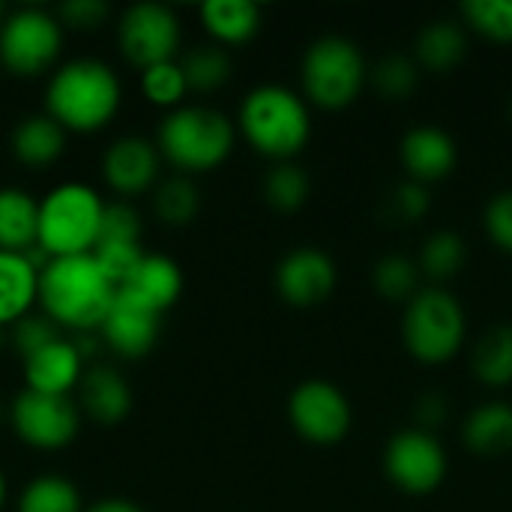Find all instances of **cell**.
I'll return each instance as SVG.
<instances>
[{"mask_svg":"<svg viewBox=\"0 0 512 512\" xmlns=\"http://www.w3.org/2000/svg\"><path fill=\"white\" fill-rule=\"evenodd\" d=\"M117 288L99 270L93 255L51 258L39 273V309L60 330L93 333L102 327Z\"/></svg>","mask_w":512,"mask_h":512,"instance_id":"6da1fadb","label":"cell"},{"mask_svg":"<svg viewBox=\"0 0 512 512\" xmlns=\"http://www.w3.org/2000/svg\"><path fill=\"white\" fill-rule=\"evenodd\" d=\"M123 99L117 72L96 57L57 66L45 87V114L66 132H96L111 123Z\"/></svg>","mask_w":512,"mask_h":512,"instance_id":"7a4b0ae2","label":"cell"},{"mask_svg":"<svg viewBox=\"0 0 512 512\" xmlns=\"http://www.w3.org/2000/svg\"><path fill=\"white\" fill-rule=\"evenodd\" d=\"M105 201L87 183H60L39 201L36 246L48 258L90 255L99 243Z\"/></svg>","mask_w":512,"mask_h":512,"instance_id":"3957f363","label":"cell"},{"mask_svg":"<svg viewBox=\"0 0 512 512\" xmlns=\"http://www.w3.org/2000/svg\"><path fill=\"white\" fill-rule=\"evenodd\" d=\"M156 144L180 171H210L228 159L234 147V126L216 108L180 105L162 120Z\"/></svg>","mask_w":512,"mask_h":512,"instance_id":"277c9868","label":"cell"},{"mask_svg":"<svg viewBox=\"0 0 512 512\" xmlns=\"http://www.w3.org/2000/svg\"><path fill=\"white\" fill-rule=\"evenodd\" d=\"M240 129L258 153L288 159L303 150L309 138V111L294 90L264 84L243 99Z\"/></svg>","mask_w":512,"mask_h":512,"instance_id":"5b68a950","label":"cell"},{"mask_svg":"<svg viewBox=\"0 0 512 512\" xmlns=\"http://www.w3.org/2000/svg\"><path fill=\"white\" fill-rule=\"evenodd\" d=\"M63 45V24L42 6L6 12L0 24V66L12 75L33 78L51 69Z\"/></svg>","mask_w":512,"mask_h":512,"instance_id":"8992f818","label":"cell"},{"mask_svg":"<svg viewBox=\"0 0 512 512\" xmlns=\"http://www.w3.org/2000/svg\"><path fill=\"white\" fill-rule=\"evenodd\" d=\"M465 339V312L441 288L417 291L405 312V345L423 363H447Z\"/></svg>","mask_w":512,"mask_h":512,"instance_id":"52a82bcc","label":"cell"},{"mask_svg":"<svg viewBox=\"0 0 512 512\" xmlns=\"http://www.w3.org/2000/svg\"><path fill=\"white\" fill-rule=\"evenodd\" d=\"M366 78L360 48L345 36H324L312 42L303 57V87L312 102L324 108H342L354 102Z\"/></svg>","mask_w":512,"mask_h":512,"instance_id":"ba28073f","label":"cell"},{"mask_svg":"<svg viewBox=\"0 0 512 512\" xmlns=\"http://www.w3.org/2000/svg\"><path fill=\"white\" fill-rule=\"evenodd\" d=\"M117 39L123 57L138 66H156L174 60L180 48V21L165 3H132L117 24Z\"/></svg>","mask_w":512,"mask_h":512,"instance_id":"9c48e42d","label":"cell"},{"mask_svg":"<svg viewBox=\"0 0 512 512\" xmlns=\"http://www.w3.org/2000/svg\"><path fill=\"white\" fill-rule=\"evenodd\" d=\"M15 435L36 450H63L78 435V408L69 396L24 390L9 405Z\"/></svg>","mask_w":512,"mask_h":512,"instance_id":"30bf717a","label":"cell"},{"mask_svg":"<svg viewBox=\"0 0 512 512\" xmlns=\"http://www.w3.org/2000/svg\"><path fill=\"white\" fill-rule=\"evenodd\" d=\"M288 417L294 429L315 444H336L351 429V405L330 381H306L291 393Z\"/></svg>","mask_w":512,"mask_h":512,"instance_id":"8fae6325","label":"cell"},{"mask_svg":"<svg viewBox=\"0 0 512 512\" xmlns=\"http://www.w3.org/2000/svg\"><path fill=\"white\" fill-rule=\"evenodd\" d=\"M384 468H387V477L399 489L423 495L441 486L447 474V456H444V447L429 432L408 429V432H399L387 444Z\"/></svg>","mask_w":512,"mask_h":512,"instance_id":"7c38bea8","label":"cell"},{"mask_svg":"<svg viewBox=\"0 0 512 512\" xmlns=\"http://www.w3.org/2000/svg\"><path fill=\"white\" fill-rule=\"evenodd\" d=\"M159 327H162V315L153 312L150 306L138 303L135 297H129L126 291H117L99 333H102V342L126 357V360H138L144 354H150V348L156 345L159 339Z\"/></svg>","mask_w":512,"mask_h":512,"instance_id":"4fadbf2b","label":"cell"},{"mask_svg":"<svg viewBox=\"0 0 512 512\" xmlns=\"http://www.w3.org/2000/svg\"><path fill=\"white\" fill-rule=\"evenodd\" d=\"M159 147L141 135H123L108 144L102 156V177L117 195H141L156 183Z\"/></svg>","mask_w":512,"mask_h":512,"instance_id":"5bb4252c","label":"cell"},{"mask_svg":"<svg viewBox=\"0 0 512 512\" xmlns=\"http://www.w3.org/2000/svg\"><path fill=\"white\" fill-rule=\"evenodd\" d=\"M279 294L294 306L321 303L336 285V267L321 249H294L276 270Z\"/></svg>","mask_w":512,"mask_h":512,"instance_id":"9a60e30c","label":"cell"},{"mask_svg":"<svg viewBox=\"0 0 512 512\" xmlns=\"http://www.w3.org/2000/svg\"><path fill=\"white\" fill-rule=\"evenodd\" d=\"M24 363V381L27 390L48 393V396H69L72 387L81 384L84 375V357L75 345V339H54L33 357L21 360Z\"/></svg>","mask_w":512,"mask_h":512,"instance_id":"2e32d148","label":"cell"},{"mask_svg":"<svg viewBox=\"0 0 512 512\" xmlns=\"http://www.w3.org/2000/svg\"><path fill=\"white\" fill-rule=\"evenodd\" d=\"M78 396H81L84 414L102 426H114V423L126 420V414L132 411V390H129L126 378L111 366L87 369L81 375Z\"/></svg>","mask_w":512,"mask_h":512,"instance_id":"e0dca14e","label":"cell"},{"mask_svg":"<svg viewBox=\"0 0 512 512\" xmlns=\"http://www.w3.org/2000/svg\"><path fill=\"white\" fill-rule=\"evenodd\" d=\"M120 291H126L129 297H135L138 303H144L162 315L165 309H171L177 303V297L183 291V273L174 258L147 252Z\"/></svg>","mask_w":512,"mask_h":512,"instance_id":"ac0fdd59","label":"cell"},{"mask_svg":"<svg viewBox=\"0 0 512 512\" xmlns=\"http://www.w3.org/2000/svg\"><path fill=\"white\" fill-rule=\"evenodd\" d=\"M12 156L27 168H45L66 150V129L48 114H30L9 135Z\"/></svg>","mask_w":512,"mask_h":512,"instance_id":"d6986e66","label":"cell"},{"mask_svg":"<svg viewBox=\"0 0 512 512\" xmlns=\"http://www.w3.org/2000/svg\"><path fill=\"white\" fill-rule=\"evenodd\" d=\"M402 159L417 180H441L456 165V144L438 126H417L402 141Z\"/></svg>","mask_w":512,"mask_h":512,"instance_id":"ffe728a7","label":"cell"},{"mask_svg":"<svg viewBox=\"0 0 512 512\" xmlns=\"http://www.w3.org/2000/svg\"><path fill=\"white\" fill-rule=\"evenodd\" d=\"M39 297V270L18 252H0V327L9 330L15 321L30 315Z\"/></svg>","mask_w":512,"mask_h":512,"instance_id":"44dd1931","label":"cell"},{"mask_svg":"<svg viewBox=\"0 0 512 512\" xmlns=\"http://www.w3.org/2000/svg\"><path fill=\"white\" fill-rule=\"evenodd\" d=\"M39 237V201L18 186L0 189V252H18L36 246Z\"/></svg>","mask_w":512,"mask_h":512,"instance_id":"7402d4cb","label":"cell"},{"mask_svg":"<svg viewBox=\"0 0 512 512\" xmlns=\"http://www.w3.org/2000/svg\"><path fill=\"white\" fill-rule=\"evenodd\" d=\"M204 27L228 45L246 42L261 27V9L252 0H207L201 6Z\"/></svg>","mask_w":512,"mask_h":512,"instance_id":"603a6c76","label":"cell"},{"mask_svg":"<svg viewBox=\"0 0 512 512\" xmlns=\"http://www.w3.org/2000/svg\"><path fill=\"white\" fill-rule=\"evenodd\" d=\"M465 444L480 456H501L512 447V405H480L465 423Z\"/></svg>","mask_w":512,"mask_h":512,"instance_id":"cb8c5ba5","label":"cell"},{"mask_svg":"<svg viewBox=\"0 0 512 512\" xmlns=\"http://www.w3.org/2000/svg\"><path fill=\"white\" fill-rule=\"evenodd\" d=\"M468 51L465 30L456 21H432L417 36V57L423 66L447 72L453 69Z\"/></svg>","mask_w":512,"mask_h":512,"instance_id":"d4e9b609","label":"cell"},{"mask_svg":"<svg viewBox=\"0 0 512 512\" xmlns=\"http://www.w3.org/2000/svg\"><path fill=\"white\" fill-rule=\"evenodd\" d=\"M18 512H84V507L72 480L60 474H39L24 486Z\"/></svg>","mask_w":512,"mask_h":512,"instance_id":"484cf974","label":"cell"},{"mask_svg":"<svg viewBox=\"0 0 512 512\" xmlns=\"http://www.w3.org/2000/svg\"><path fill=\"white\" fill-rule=\"evenodd\" d=\"M474 369L483 384L504 387L512 381V327H495L489 330L474 354Z\"/></svg>","mask_w":512,"mask_h":512,"instance_id":"4316f807","label":"cell"},{"mask_svg":"<svg viewBox=\"0 0 512 512\" xmlns=\"http://www.w3.org/2000/svg\"><path fill=\"white\" fill-rule=\"evenodd\" d=\"M198 207H201L198 189L186 177L162 180L153 189V210L168 225H186V222H192L198 216Z\"/></svg>","mask_w":512,"mask_h":512,"instance_id":"83f0119b","label":"cell"},{"mask_svg":"<svg viewBox=\"0 0 512 512\" xmlns=\"http://www.w3.org/2000/svg\"><path fill=\"white\" fill-rule=\"evenodd\" d=\"M183 78L189 84V90H216L228 81L231 75V60L222 48L216 45H198L192 48L183 60H180Z\"/></svg>","mask_w":512,"mask_h":512,"instance_id":"f1b7e54d","label":"cell"},{"mask_svg":"<svg viewBox=\"0 0 512 512\" xmlns=\"http://www.w3.org/2000/svg\"><path fill=\"white\" fill-rule=\"evenodd\" d=\"M141 90L144 96L153 102V105H162V108H174L183 102L189 84L183 78V69L177 60H165V63H156V66H147L141 69Z\"/></svg>","mask_w":512,"mask_h":512,"instance_id":"f546056e","label":"cell"},{"mask_svg":"<svg viewBox=\"0 0 512 512\" xmlns=\"http://www.w3.org/2000/svg\"><path fill=\"white\" fill-rule=\"evenodd\" d=\"M420 264L429 276L435 279H447L453 273L462 270L465 264V243L459 234L453 231H438L426 240L423 246V255H420Z\"/></svg>","mask_w":512,"mask_h":512,"instance_id":"4dcf8cb0","label":"cell"},{"mask_svg":"<svg viewBox=\"0 0 512 512\" xmlns=\"http://www.w3.org/2000/svg\"><path fill=\"white\" fill-rule=\"evenodd\" d=\"M264 195L276 210H297L306 195H309V177L303 174V168L285 162L279 168H273L264 180Z\"/></svg>","mask_w":512,"mask_h":512,"instance_id":"1f68e13d","label":"cell"},{"mask_svg":"<svg viewBox=\"0 0 512 512\" xmlns=\"http://www.w3.org/2000/svg\"><path fill=\"white\" fill-rule=\"evenodd\" d=\"M90 255L99 264V270L108 276V282L120 291L147 252L141 249V243H111V240H105V243H96V249Z\"/></svg>","mask_w":512,"mask_h":512,"instance_id":"d6a6232c","label":"cell"},{"mask_svg":"<svg viewBox=\"0 0 512 512\" xmlns=\"http://www.w3.org/2000/svg\"><path fill=\"white\" fill-rule=\"evenodd\" d=\"M375 285L390 300L414 297L417 294V264L408 255H384L375 264Z\"/></svg>","mask_w":512,"mask_h":512,"instance_id":"836d02e7","label":"cell"},{"mask_svg":"<svg viewBox=\"0 0 512 512\" xmlns=\"http://www.w3.org/2000/svg\"><path fill=\"white\" fill-rule=\"evenodd\" d=\"M60 327L48 318V315H24L21 321H15L9 327V348L27 360L36 351H42L45 345H51L54 339H60Z\"/></svg>","mask_w":512,"mask_h":512,"instance_id":"e575fe53","label":"cell"},{"mask_svg":"<svg viewBox=\"0 0 512 512\" xmlns=\"http://www.w3.org/2000/svg\"><path fill=\"white\" fill-rule=\"evenodd\" d=\"M462 12L474 30H480L498 42L512 39V0H468L462 6Z\"/></svg>","mask_w":512,"mask_h":512,"instance_id":"d590c367","label":"cell"},{"mask_svg":"<svg viewBox=\"0 0 512 512\" xmlns=\"http://www.w3.org/2000/svg\"><path fill=\"white\" fill-rule=\"evenodd\" d=\"M375 87L387 99H405L417 87V66L408 57H384L375 66Z\"/></svg>","mask_w":512,"mask_h":512,"instance_id":"8d00e7d4","label":"cell"},{"mask_svg":"<svg viewBox=\"0 0 512 512\" xmlns=\"http://www.w3.org/2000/svg\"><path fill=\"white\" fill-rule=\"evenodd\" d=\"M105 240H111V243H138L141 240V216L132 204H126V201L105 204L99 243H105Z\"/></svg>","mask_w":512,"mask_h":512,"instance_id":"74e56055","label":"cell"},{"mask_svg":"<svg viewBox=\"0 0 512 512\" xmlns=\"http://www.w3.org/2000/svg\"><path fill=\"white\" fill-rule=\"evenodd\" d=\"M111 15V6L105 0H69L57 9V18L63 27L72 30H93Z\"/></svg>","mask_w":512,"mask_h":512,"instance_id":"f35d334b","label":"cell"},{"mask_svg":"<svg viewBox=\"0 0 512 512\" xmlns=\"http://www.w3.org/2000/svg\"><path fill=\"white\" fill-rule=\"evenodd\" d=\"M486 231L501 249L512 252V189L495 195L489 201V207H486Z\"/></svg>","mask_w":512,"mask_h":512,"instance_id":"ab89813d","label":"cell"},{"mask_svg":"<svg viewBox=\"0 0 512 512\" xmlns=\"http://www.w3.org/2000/svg\"><path fill=\"white\" fill-rule=\"evenodd\" d=\"M396 210L402 219H420L429 210V192L420 183H405L396 192Z\"/></svg>","mask_w":512,"mask_h":512,"instance_id":"60d3db41","label":"cell"},{"mask_svg":"<svg viewBox=\"0 0 512 512\" xmlns=\"http://www.w3.org/2000/svg\"><path fill=\"white\" fill-rule=\"evenodd\" d=\"M84 512H144L135 501L129 498H102L96 504H90Z\"/></svg>","mask_w":512,"mask_h":512,"instance_id":"b9f144b4","label":"cell"},{"mask_svg":"<svg viewBox=\"0 0 512 512\" xmlns=\"http://www.w3.org/2000/svg\"><path fill=\"white\" fill-rule=\"evenodd\" d=\"M426 423H438L441 417H444V399H438V396H426L423 402H420V411H417Z\"/></svg>","mask_w":512,"mask_h":512,"instance_id":"7bdbcfd3","label":"cell"},{"mask_svg":"<svg viewBox=\"0 0 512 512\" xmlns=\"http://www.w3.org/2000/svg\"><path fill=\"white\" fill-rule=\"evenodd\" d=\"M3 504H6V477L0 471V510H3Z\"/></svg>","mask_w":512,"mask_h":512,"instance_id":"ee69618b","label":"cell"},{"mask_svg":"<svg viewBox=\"0 0 512 512\" xmlns=\"http://www.w3.org/2000/svg\"><path fill=\"white\" fill-rule=\"evenodd\" d=\"M6 345H9V330H3V327H0V351H3Z\"/></svg>","mask_w":512,"mask_h":512,"instance_id":"f6af8a7d","label":"cell"},{"mask_svg":"<svg viewBox=\"0 0 512 512\" xmlns=\"http://www.w3.org/2000/svg\"><path fill=\"white\" fill-rule=\"evenodd\" d=\"M3 18H6V6L0 3V24H3Z\"/></svg>","mask_w":512,"mask_h":512,"instance_id":"bcb514c9","label":"cell"},{"mask_svg":"<svg viewBox=\"0 0 512 512\" xmlns=\"http://www.w3.org/2000/svg\"><path fill=\"white\" fill-rule=\"evenodd\" d=\"M0 420H3V405H0Z\"/></svg>","mask_w":512,"mask_h":512,"instance_id":"7dc6e473","label":"cell"}]
</instances>
